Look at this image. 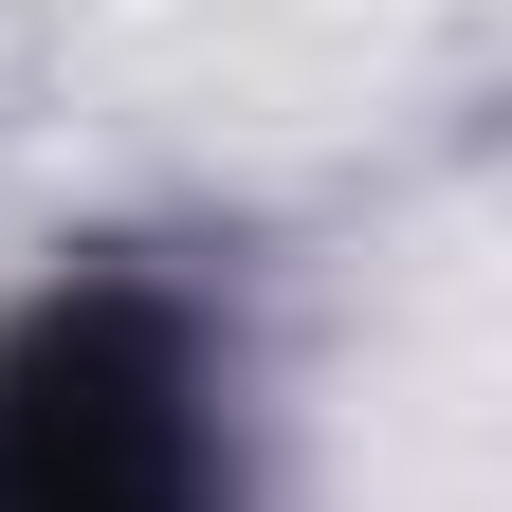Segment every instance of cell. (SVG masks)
I'll return each instance as SVG.
<instances>
[{
	"label": "cell",
	"instance_id": "cell-1",
	"mask_svg": "<svg viewBox=\"0 0 512 512\" xmlns=\"http://www.w3.org/2000/svg\"><path fill=\"white\" fill-rule=\"evenodd\" d=\"M0 512H238L220 348L165 275H55L0 330Z\"/></svg>",
	"mask_w": 512,
	"mask_h": 512
}]
</instances>
